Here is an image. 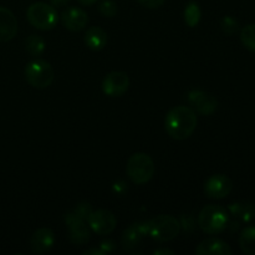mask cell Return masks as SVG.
<instances>
[{
  "instance_id": "6da1fadb",
  "label": "cell",
  "mask_w": 255,
  "mask_h": 255,
  "mask_svg": "<svg viewBox=\"0 0 255 255\" xmlns=\"http://www.w3.org/2000/svg\"><path fill=\"white\" fill-rule=\"evenodd\" d=\"M197 114L188 106H176L169 110L164 119V128L174 139L183 141L189 138L196 131Z\"/></svg>"
},
{
  "instance_id": "7a4b0ae2",
  "label": "cell",
  "mask_w": 255,
  "mask_h": 255,
  "mask_svg": "<svg viewBox=\"0 0 255 255\" xmlns=\"http://www.w3.org/2000/svg\"><path fill=\"white\" fill-rule=\"evenodd\" d=\"M147 236L158 242H168L176 238L181 232V222L169 214H159L144 222Z\"/></svg>"
},
{
  "instance_id": "3957f363",
  "label": "cell",
  "mask_w": 255,
  "mask_h": 255,
  "mask_svg": "<svg viewBox=\"0 0 255 255\" xmlns=\"http://www.w3.org/2000/svg\"><path fill=\"white\" fill-rule=\"evenodd\" d=\"M154 162L147 153L132 154L127 161L126 172L128 178L133 182L134 184H146L148 183L154 176Z\"/></svg>"
},
{
  "instance_id": "277c9868",
  "label": "cell",
  "mask_w": 255,
  "mask_h": 255,
  "mask_svg": "<svg viewBox=\"0 0 255 255\" xmlns=\"http://www.w3.org/2000/svg\"><path fill=\"white\" fill-rule=\"evenodd\" d=\"M228 213L221 206L209 204L199 212L198 226L207 234L222 233L228 226Z\"/></svg>"
},
{
  "instance_id": "5b68a950",
  "label": "cell",
  "mask_w": 255,
  "mask_h": 255,
  "mask_svg": "<svg viewBox=\"0 0 255 255\" xmlns=\"http://www.w3.org/2000/svg\"><path fill=\"white\" fill-rule=\"evenodd\" d=\"M26 17L32 26L42 31L54 29L59 21L56 7L41 1L30 5L26 11Z\"/></svg>"
},
{
  "instance_id": "8992f818",
  "label": "cell",
  "mask_w": 255,
  "mask_h": 255,
  "mask_svg": "<svg viewBox=\"0 0 255 255\" xmlns=\"http://www.w3.org/2000/svg\"><path fill=\"white\" fill-rule=\"evenodd\" d=\"M55 72L51 65L45 60H32L25 67V79L35 89H46L51 86Z\"/></svg>"
},
{
  "instance_id": "52a82bcc",
  "label": "cell",
  "mask_w": 255,
  "mask_h": 255,
  "mask_svg": "<svg viewBox=\"0 0 255 255\" xmlns=\"http://www.w3.org/2000/svg\"><path fill=\"white\" fill-rule=\"evenodd\" d=\"M65 223L67 227V238L72 244L84 246L89 242V227L85 223V219L77 216L74 211L65 216Z\"/></svg>"
},
{
  "instance_id": "ba28073f",
  "label": "cell",
  "mask_w": 255,
  "mask_h": 255,
  "mask_svg": "<svg viewBox=\"0 0 255 255\" xmlns=\"http://www.w3.org/2000/svg\"><path fill=\"white\" fill-rule=\"evenodd\" d=\"M87 223H89L90 228L100 236H109L115 231L117 226L116 217L111 211H107V209L92 211L87 218Z\"/></svg>"
},
{
  "instance_id": "9c48e42d",
  "label": "cell",
  "mask_w": 255,
  "mask_h": 255,
  "mask_svg": "<svg viewBox=\"0 0 255 255\" xmlns=\"http://www.w3.org/2000/svg\"><path fill=\"white\" fill-rule=\"evenodd\" d=\"M129 77L124 71H112L102 81V91L111 97H119L128 90Z\"/></svg>"
},
{
  "instance_id": "30bf717a",
  "label": "cell",
  "mask_w": 255,
  "mask_h": 255,
  "mask_svg": "<svg viewBox=\"0 0 255 255\" xmlns=\"http://www.w3.org/2000/svg\"><path fill=\"white\" fill-rule=\"evenodd\" d=\"M147 237L146 227L144 222H136L131 224L128 228H126L122 233L121 237V246L124 251L128 253H136L137 248H139L143 242V239Z\"/></svg>"
},
{
  "instance_id": "8fae6325",
  "label": "cell",
  "mask_w": 255,
  "mask_h": 255,
  "mask_svg": "<svg viewBox=\"0 0 255 255\" xmlns=\"http://www.w3.org/2000/svg\"><path fill=\"white\" fill-rule=\"evenodd\" d=\"M233 188L231 178L226 174H214L204 183V193L213 199H222L228 196Z\"/></svg>"
},
{
  "instance_id": "7c38bea8",
  "label": "cell",
  "mask_w": 255,
  "mask_h": 255,
  "mask_svg": "<svg viewBox=\"0 0 255 255\" xmlns=\"http://www.w3.org/2000/svg\"><path fill=\"white\" fill-rule=\"evenodd\" d=\"M188 101L193 106L194 111L204 115V116L212 115L218 107V101L216 97L208 92L201 91V90H193L189 92Z\"/></svg>"
},
{
  "instance_id": "4fadbf2b",
  "label": "cell",
  "mask_w": 255,
  "mask_h": 255,
  "mask_svg": "<svg viewBox=\"0 0 255 255\" xmlns=\"http://www.w3.org/2000/svg\"><path fill=\"white\" fill-rule=\"evenodd\" d=\"M61 20L67 30L76 32L81 31L86 27L87 22H89V16L80 7H70L62 12Z\"/></svg>"
},
{
  "instance_id": "5bb4252c",
  "label": "cell",
  "mask_w": 255,
  "mask_h": 255,
  "mask_svg": "<svg viewBox=\"0 0 255 255\" xmlns=\"http://www.w3.org/2000/svg\"><path fill=\"white\" fill-rule=\"evenodd\" d=\"M55 244V234L50 228H40L32 234L30 247L35 254L47 253Z\"/></svg>"
},
{
  "instance_id": "9a60e30c",
  "label": "cell",
  "mask_w": 255,
  "mask_h": 255,
  "mask_svg": "<svg viewBox=\"0 0 255 255\" xmlns=\"http://www.w3.org/2000/svg\"><path fill=\"white\" fill-rule=\"evenodd\" d=\"M17 32V20L11 10L0 6V42H7Z\"/></svg>"
},
{
  "instance_id": "2e32d148",
  "label": "cell",
  "mask_w": 255,
  "mask_h": 255,
  "mask_svg": "<svg viewBox=\"0 0 255 255\" xmlns=\"http://www.w3.org/2000/svg\"><path fill=\"white\" fill-rule=\"evenodd\" d=\"M231 247L218 238H207L196 248L197 255H231Z\"/></svg>"
},
{
  "instance_id": "e0dca14e",
  "label": "cell",
  "mask_w": 255,
  "mask_h": 255,
  "mask_svg": "<svg viewBox=\"0 0 255 255\" xmlns=\"http://www.w3.org/2000/svg\"><path fill=\"white\" fill-rule=\"evenodd\" d=\"M228 209L234 218L239 219L243 223H249L255 217V206L248 201H239L229 204Z\"/></svg>"
},
{
  "instance_id": "ac0fdd59",
  "label": "cell",
  "mask_w": 255,
  "mask_h": 255,
  "mask_svg": "<svg viewBox=\"0 0 255 255\" xmlns=\"http://www.w3.org/2000/svg\"><path fill=\"white\" fill-rule=\"evenodd\" d=\"M85 45L94 51H100L107 44V34L99 26L90 27L84 37Z\"/></svg>"
},
{
  "instance_id": "d6986e66",
  "label": "cell",
  "mask_w": 255,
  "mask_h": 255,
  "mask_svg": "<svg viewBox=\"0 0 255 255\" xmlns=\"http://www.w3.org/2000/svg\"><path fill=\"white\" fill-rule=\"evenodd\" d=\"M239 246L243 253L255 255V227H247L239 237Z\"/></svg>"
},
{
  "instance_id": "ffe728a7",
  "label": "cell",
  "mask_w": 255,
  "mask_h": 255,
  "mask_svg": "<svg viewBox=\"0 0 255 255\" xmlns=\"http://www.w3.org/2000/svg\"><path fill=\"white\" fill-rule=\"evenodd\" d=\"M25 47H26V51L30 55H32V56H39V55H41L44 52L45 41L39 35H30L25 40Z\"/></svg>"
},
{
  "instance_id": "44dd1931",
  "label": "cell",
  "mask_w": 255,
  "mask_h": 255,
  "mask_svg": "<svg viewBox=\"0 0 255 255\" xmlns=\"http://www.w3.org/2000/svg\"><path fill=\"white\" fill-rule=\"evenodd\" d=\"M201 9H199V5L197 2L191 1L187 4L186 9H184V21L188 26H196L201 20Z\"/></svg>"
},
{
  "instance_id": "7402d4cb",
  "label": "cell",
  "mask_w": 255,
  "mask_h": 255,
  "mask_svg": "<svg viewBox=\"0 0 255 255\" xmlns=\"http://www.w3.org/2000/svg\"><path fill=\"white\" fill-rule=\"evenodd\" d=\"M241 41L249 51L255 52V24H249L242 29Z\"/></svg>"
},
{
  "instance_id": "603a6c76",
  "label": "cell",
  "mask_w": 255,
  "mask_h": 255,
  "mask_svg": "<svg viewBox=\"0 0 255 255\" xmlns=\"http://www.w3.org/2000/svg\"><path fill=\"white\" fill-rule=\"evenodd\" d=\"M100 14L104 15L105 17H112L117 14V5L112 0H104L99 5Z\"/></svg>"
},
{
  "instance_id": "cb8c5ba5",
  "label": "cell",
  "mask_w": 255,
  "mask_h": 255,
  "mask_svg": "<svg viewBox=\"0 0 255 255\" xmlns=\"http://www.w3.org/2000/svg\"><path fill=\"white\" fill-rule=\"evenodd\" d=\"M222 30L226 32L227 35H233L238 31V22H237L236 19H233L232 16H224L221 21Z\"/></svg>"
},
{
  "instance_id": "d4e9b609",
  "label": "cell",
  "mask_w": 255,
  "mask_h": 255,
  "mask_svg": "<svg viewBox=\"0 0 255 255\" xmlns=\"http://www.w3.org/2000/svg\"><path fill=\"white\" fill-rule=\"evenodd\" d=\"M74 212L77 214V216L81 217L82 219L87 221V218H89V216L92 212L91 204H90L89 202H81V203H79L76 207H75Z\"/></svg>"
},
{
  "instance_id": "484cf974",
  "label": "cell",
  "mask_w": 255,
  "mask_h": 255,
  "mask_svg": "<svg viewBox=\"0 0 255 255\" xmlns=\"http://www.w3.org/2000/svg\"><path fill=\"white\" fill-rule=\"evenodd\" d=\"M137 1L147 9H158L164 4L166 0H137Z\"/></svg>"
},
{
  "instance_id": "4316f807",
  "label": "cell",
  "mask_w": 255,
  "mask_h": 255,
  "mask_svg": "<svg viewBox=\"0 0 255 255\" xmlns=\"http://www.w3.org/2000/svg\"><path fill=\"white\" fill-rule=\"evenodd\" d=\"M50 1H51V5L54 7H61L69 4L71 0H50Z\"/></svg>"
},
{
  "instance_id": "83f0119b",
  "label": "cell",
  "mask_w": 255,
  "mask_h": 255,
  "mask_svg": "<svg viewBox=\"0 0 255 255\" xmlns=\"http://www.w3.org/2000/svg\"><path fill=\"white\" fill-rule=\"evenodd\" d=\"M153 254L156 255H161V254H174L173 251H169V249H162V251H154Z\"/></svg>"
},
{
  "instance_id": "f1b7e54d",
  "label": "cell",
  "mask_w": 255,
  "mask_h": 255,
  "mask_svg": "<svg viewBox=\"0 0 255 255\" xmlns=\"http://www.w3.org/2000/svg\"><path fill=\"white\" fill-rule=\"evenodd\" d=\"M79 2H81L82 5H86V6H89V5H94L95 2H97V0H79Z\"/></svg>"
}]
</instances>
